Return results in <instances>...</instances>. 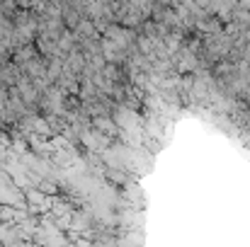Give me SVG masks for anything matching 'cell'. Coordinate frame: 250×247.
<instances>
[{
	"instance_id": "obj_3",
	"label": "cell",
	"mask_w": 250,
	"mask_h": 247,
	"mask_svg": "<svg viewBox=\"0 0 250 247\" xmlns=\"http://www.w3.org/2000/svg\"><path fill=\"white\" fill-rule=\"evenodd\" d=\"M34 56H39V49H37L34 41H32V44H22V46H17V49L12 51V61L20 63V66H24V63L32 61Z\"/></svg>"
},
{
	"instance_id": "obj_6",
	"label": "cell",
	"mask_w": 250,
	"mask_h": 247,
	"mask_svg": "<svg viewBox=\"0 0 250 247\" xmlns=\"http://www.w3.org/2000/svg\"><path fill=\"white\" fill-rule=\"evenodd\" d=\"M17 7H32V0H15Z\"/></svg>"
},
{
	"instance_id": "obj_2",
	"label": "cell",
	"mask_w": 250,
	"mask_h": 247,
	"mask_svg": "<svg viewBox=\"0 0 250 247\" xmlns=\"http://www.w3.org/2000/svg\"><path fill=\"white\" fill-rule=\"evenodd\" d=\"M73 32H76L78 41H85V39H100V29L95 27V22H92L90 17H83Z\"/></svg>"
},
{
	"instance_id": "obj_1",
	"label": "cell",
	"mask_w": 250,
	"mask_h": 247,
	"mask_svg": "<svg viewBox=\"0 0 250 247\" xmlns=\"http://www.w3.org/2000/svg\"><path fill=\"white\" fill-rule=\"evenodd\" d=\"M102 56H104L107 63H126L129 61V49H124V46L114 44L112 39L102 37Z\"/></svg>"
},
{
	"instance_id": "obj_4",
	"label": "cell",
	"mask_w": 250,
	"mask_h": 247,
	"mask_svg": "<svg viewBox=\"0 0 250 247\" xmlns=\"http://www.w3.org/2000/svg\"><path fill=\"white\" fill-rule=\"evenodd\" d=\"M22 71L29 76V78H39V76H46V58L39 54V56H34L32 61H27L24 66H22Z\"/></svg>"
},
{
	"instance_id": "obj_5",
	"label": "cell",
	"mask_w": 250,
	"mask_h": 247,
	"mask_svg": "<svg viewBox=\"0 0 250 247\" xmlns=\"http://www.w3.org/2000/svg\"><path fill=\"white\" fill-rule=\"evenodd\" d=\"M44 194H49V196H56L59 194V187H56V182L54 179H39V184H37Z\"/></svg>"
}]
</instances>
